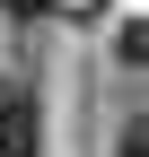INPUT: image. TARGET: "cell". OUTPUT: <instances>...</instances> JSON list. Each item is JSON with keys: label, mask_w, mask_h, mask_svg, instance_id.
Listing matches in <instances>:
<instances>
[{"label": "cell", "mask_w": 149, "mask_h": 157, "mask_svg": "<svg viewBox=\"0 0 149 157\" xmlns=\"http://www.w3.org/2000/svg\"><path fill=\"white\" fill-rule=\"evenodd\" d=\"M0 157H44V131H35V87H26V78H0Z\"/></svg>", "instance_id": "6da1fadb"}, {"label": "cell", "mask_w": 149, "mask_h": 157, "mask_svg": "<svg viewBox=\"0 0 149 157\" xmlns=\"http://www.w3.org/2000/svg\"><path fill=\"white\" fill-rule=\"evenodd\" d=\"M114 52H123L132 70H149V17H123V35H114Z\"/></svg>", "instance_id": "7a4b0ae2"}, {"label": "cell", "mask_w": 149, "mask_h": 157, "mask_svg": "<svg viewBox=\"0 0 149 157\" xmlns=\"http://www.w3.org/2000/svg\"><path fill=\"white\" fill-rule=\"evenodd\" d=\"M9 17H53V0H0Z\"/></svg>", "instance_id": "3957f363"}, {"label": "cell", "mask_w": 149, "mask_h": 157, "mask_svg": "<svg viewBox=\"0 0 149 157\" xmlns=\"http://www.w3.org/2000/svg\"><path fill=\"white\" fill-rule=\"evenodd\" d=\"M123 157H149V122H140V131H123Z\"/></svg>", "instance_id": "277c9868"}]
</instances>
